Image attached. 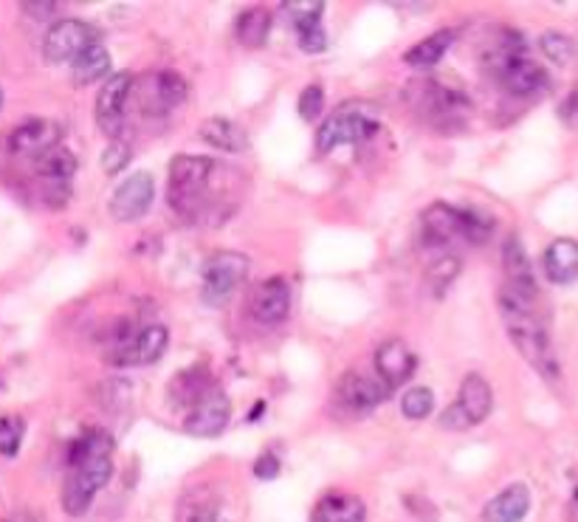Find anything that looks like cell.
<instances>
[{
    "mask_svg": "<svg viewBox=\"0 0 578 522\" xmlns=\"http://www.w3.org/2000/svg\"><path fill=\"white\" fill-rule=\"evenodd\" d=\"M113 438L105 430H88L68 450V477L63 486V509L82 517L91 509L93 497L105 489L113 475Z\"/></svg>",
    "mask_w": 578,
    "mask_h": 522,
    "instance_id": "6da1fadb",
    "label": "cell"
},
{
    "mask_svg": "<svg viewBox=\"0 0 578 522\" xmlns=\"http://www.w3.org/2000/svg\"><path fill=\"white\" fill-rule=\"evenodd\" d=\"M500 314L502 322H506L508 337H511L513 348L522 353V359L540 376H545L547 382H556L559 378V359H556V351H553L551 333H547L545 322L536 317V308L502 292Z\"/></svg>",
    "mask_w": 578,
    "mask_h": 522,
    "instance_id": "7a4b0ae2",
    "label": "cell"
},
{
    "mask_svg": "<svg viewBox=\"0 0 578 522\" xmlns=\"http://www.w3.org/2000/svg\"><path fill=\"white\" fill-rule=\"evenodd\" d=\"M494 220L480 209H457L449 204H432L423 212V240L429 246H446L463 238L468 243H486Z\"/></svg>",
    "mask_w": 578,
    "mask_h": 522,
    "instance_id": "3957f363",
    "label": "cell"
},
{
    "mask_svg": "<svg viewBox=\"0 0 578 522\" xmlns=\"http://www.w3.org/2000/svg\"><path fill=\"white\" fill-rule=\"evenodd\" d=\"M215 161L204 156H178L170 164V206L184 218H201L206 212V192H209Z\"/></svg>",
    "mask_w": 578,
    "mask_h": 522,
    "instance_id": "277c9868",
    "label": "cell"
},
{
    "mask_svg": "<svg viewBox=\"0 0 578 522\" xmlns=\"http://www.w3.org/2000/svg\"><path fill=\"white\" fill-rule=\"evenodd\" d=\"M167 344H170V331L165 325H147L136 331L131 322H116L107 337L105 359L116 367H141L165 356Z\"/></svg>",
    "mask_w": 578,
    "mask_h": 522,
    "instance_id": "5b68a950",
    "label": "cell"
},
{
    "mask_svg": "<svg viewBox=\"0 0 578 522\" xmlns=\"http://www.w3.org/2000/svg\"><path fill=\"white\" fill-rule=\"evenodd\" d=\"M378 130V120L362 105H344L328 116L316 130V150L330 152L339 145H362Z\"/></svg>",
    "mask_w": 578,
    "mask_h": 522,
    "instance_id": "8992f818",
    "label": "cell"
},
{
    "mask_svg": "<svg viewBox=\"0 0 578 522\" xmlns=\"http://www.w3.org/2000/svg\"><path fill=\"white\" fill-rule=\"evenodd\" d=\"M249 277V260L237 251H217L215 258L204 265V283H201V299L212 308L229 303L231 294Z\"/></svg>",
    "mask_w": 578,
    "mask_h": 522,
    "instance_id": "52a82bcc",
    "label": "cell"
},
{
    "mask_svg": "<svg viewBox=\"0 0 578 522\" xmlns=\"http://www.w3.org/2000/svg\"><path fill=\"white\" fill-rule=\"evenodd\" d=\"M93 46H102V34L97 26L77 21V18L54 23L43 41V52L52 63H77Z\"/></svg>",
    "mask_w": 578,
    "mask_h": 522,
    "instance_id": "ba28073f",
    "label": "cell"
},
{
    "mask_svg": "<svg viewBox=\"0 0 578 522\" xmlns=\"http://www.w3.org/2000/svg\"><path fill=\"white\" fill-rule=\"evenodd\" d=\"M491 407H494L491 384H488L483 376H477V373H472V376L463 378L461 396H457V401L443 412L441 423L443 427H449V430H468L474 423L486 421V418L491 416Z\"/></svg>",
    "mask_w": 578,
    "mask_h": 522,
    "instance_id": "9c48e42d",
    "label": "cell"
},
{
    "mask_svg": "<svg viewBox=\"0 0 578 522\" xmlns=\"http://www.w3.org/2000/svg\"><path fill=\"white\" fill-rule=\"evenodd\" d=\"M59 139H63V127L54 120H26L7 133L3 147L9 159H26L34 164L39 156L59 147Z\"/></svg>",
    "mask_w": 578,
    "mask_h": 522,
    "instance_id": "30bf717a",
    "label": "cell"
},
{
    "mask_svg": "<svg viewBox=\"0 0 578 522\" xmlns=\"http://www.w3.org/2000/svg\"><path fill=\"white\" fill-rule=\"evenodd\" d=\"M133 93L138 97V105L147 116H165V113L175 111L178 105H184L190 88H186V80L181 73L158 71L147 73L145 80L136 82Z\"/></svg>",
    "mask_w": 578,
    "mask_h": 522,
    "instance_id": "8fae6325",
    "label": "cell"
},
{
    "mask_svg": "<svg viewBox=\"0 0 578 522\" xmlns=\"http://www.w3.org/2000/svg\"><path fill=\"white\" fill-rule=\"evenodd\" d=\"M133 73H111L102 86L97 97V125L99 130L105 133L107 139H122V130H125V107L127 100L133 97Z\"/></svg>",
    "mask_w": 578,
    "mask_h": 522,
    "instance_id": "7c38bea8",
    "label": "cell"
},
{
    "mask_svg": "<svg viewBox=\"0 0 578 522\" xmlns=\"http://www.w3.org/2000/svg\"><path fill=\"white\" fill-rule=\"evenodd\" d=\"M73 172H77V156H73L68 147H54L46 156H39L34 161V175H37L39 186H43V195H46V204L57 206V198L66 204L68 201V186H71Z\"/></svg>",
    "mask_w": 578,
    "mask_h": 522,
    "instance_id": "4fadbf2b",
    "label": "cell"
},
{
    "mask_svg": "<svg viewBox=\"0 0 578 522\" xmlns=\"http://www.w3.org/2000/svg\"><path fill=\"white\" fill-rule=\"evenodd\" d=\"M502 265H506V280L508 285L502 292H508L511 297L522 299V303L533 305L540 299V288H536V277H533V265L528 260V251L522 246V240L517 235H508L502 243Z\"/></svg>",
    "mask_w": 578,
    "mask_h": 522,
    "instance_id": "5bb4252c",
    "label": "cell"
},
{
    "mask_svg": "<svg viewBox=\"0 0 578 522\" xmlns=\"http://www.w3.org/2000/svg\"><path fill=\"white\" fill-rule=\"evenodd\" d=\"M152 198H156V179L150 172H133L131 179L122 181L118 190L113 192L107 209H111L113 218L127 224V220L141 218L150 209Z\"/></svg>",
    "mask_w": 578,
    "mask_h": 522,
    "instance_id": "9a60e30c",
    "label": "cell"
},
{
    "mask_svg": "<svg viewBox=\"0 0 578 522\" xmlns=\"http://www.w3.org/2000/svg\"><path fill=\"white\" fill-rule=\"evenodd\" d=\"M231 416L229 396L224 390L212 387L201 401L190 410V416L184 418V430L195 438H217L226 430Z\"/></svg>",
    "mask_w": 578,
    "mask_h": 522,
    "instance_id": "2e32d148",
    "label": "cell"
},
{
    "mask_svg": "<svg viewBox=\"0 0 578 522\" xmlns=\"http://www.w3.org/2000/svg\"><path fill=\"white\" fill-rule=\"evenodd\" d=\"M415 371V353L409 351L401 339H387L375 351V376L387 384V390H398L404 382H409Z\"/></svg>",
    "mask_w": 578,
    "mask_h": 522,
    "instance_id": "e0dca14e",
    "label": "cell"
},
{
    "mask_svg": "<svg viewBox=\"0 0 578 522\" xmlns=\"http://www.w3.org/2000/svg\"><path fill=\"white\" fill-rule=\"evenodd\" d=\"M291 311V285L283 277H271L257 285L251 297V317L263 325L283 322Z\"/></svg>",
    "mask_w": 578,
    "mask_h": 522,
    "instance_id": "ac0fdd59",
    "label": "cell"
},
{
    "mask_svg": "<svg viewBox=\"0 0 578 522\" xmlns=\"http://www.w3.org/2000/svg\"><path fill=\"white\" fill-rule=\"evenodd\" d=\"M387 384L378 376H364V373H348L339 382V398L348 404L353 412H367L387 398Z\"/></svg>",
    "mask_w": 578,
    "mask_h": 522,
    "instance_id": "d6986e66",
    "label": "cell"
},
{
    "mask_svg": "<svg viewBox=\"0 0 578 522\" xmlns=\"http://www.w3.org/2000/svg\"><path fill=\"white\" fill-rule=\"evenodd\" d=\"M531 511V491L525 483H511L494 500L486 502V522H522Z\"/></svg>",
    "mask_w": 578,
    "mask_h": 522,
    "instance_id": "ffe728a7",
    "label": "cell"
},
{
    "mask_svg": "<svg viewBox=\"0 0 578 522\" xmlns=\"http://www.w3.org/2000/svg\"><path fill=\"white\" fill-rule=\"evenodd\" d=\"M542 265H545L547 280L556 285H567L578 280V240H553L545 249V254H542Z\"/></svg>",
    "mask_w": 578,
    "mask_h": 522,
    "instance_id": "44dd1931",
    "label": "cell"
},
{
    "mask_svg": "<svg viewBox=\"0 0 578 522\" xmlns=\"http://www.w3.org/2000/svg\"><path fill=\"white\" fill-rule=\"evenodd\" d=\"M197 133H201V139H204L206 145L217 147V150L224 152H243L246 147H249V133L237 125V122L224 120V116L206 120Z\"/></svg>",
    "mask_w": 578,
    "mask_h": 522,
    "instance_id": "7402d4cb",
    "label": "cell"
},
{
    "mask_svg": "<svg viewBox=\"0 0 578 522\" xmlns=\"http://www.w3.org/2000/svg\"><path fill=\"white\" fill-rule=\"evenodd\" d=\"M367 509L353 495H328L319 500L310 522H364Z\"/></svg>",
    "mask_w": 578,
    "mask_h": 522,
    "instance_id": "603a6c76",
    "label": "cell"
},
{
    "mask_svg": "<svg viewBox=\"0 0 578 522\" xmlns=\"http://www.w3.org/2000/svg\"><path fill=\"white\" fill-rule=\"evenodd\" d=\"M269 29H271V12L263 7L246 9V12L240 14V18H237V23H235L237 41L243 43L246 48L263 46L265 37H269Z\"/></svg>",
    "mask_w": 578,
    "mask_h": 522,
    "instance_id": "cb8c5ba5",
    "label": "cell"
},
{
    "mask_svg": "<svg viewBox=\"0 0 578 522\" xmlns=\"http://www.w3.org/2000/svg\"><path fill=\"white\" fill-rule=\"evenodd\" d=\"M454 32L452 29H438L434 34H429L427 41H421L418 46H412L407 52V63L415 68H429L434 63L443 60V54L452 48Z\"/></svg>",
    "mask_w": 578,
    "mask_h": 522,
    "instance_id": "d4e9b609",
    "label": "cell"
},
{
    "mask_svg": "<svg viewBox=\"0 0 578 522\" xmlns=\"http://www.w3.org/2000/svg\"><path fill=\"white\" fill-rule=\"evenodd\" d=\"M111 73V54L105 46H93L77 63H71V77L77 86H91Z\"/></svg>",
    "mask_w": 578,
    "mask_h": 522,
    "instance_id": "484cf974",
    "label": "cell"
},
{
    "mask_svg": "<svg viewBox=\"0 0 578 522\" xmlns=\"http://www.w3.org/2000/svg\"><path fill=\"white\" fill-rule=\"evenodd\" d=\"M285 9H288L296 32H299V29L319 26V23H322V14H325L322 0H294V3H285Z\"/></svg>",
    "mask_w": 578,
    "mask_h": 522,
    "instance_id": "4316f807",
    "label": "cell"
},
{
    "mask_svg": "<svg viewBox=\"0 0 578 522\" xmlns=\"http://www.w3.org/2000/svg\"><path fill=\"white\" fill-rule=\"evenodd\" d=\"M23 432H26V423L18 416H0V455L14 457L23 443Z\"/></svg>",
    "mask_w": 578,
    "mask_h": 522,
    "instance_id": "83f0119b",
    "label": "cell"
},
{
    "mask_svg": "<svg viewBox=\"0 0 578 522\" xmlns=\"http://www.w3.org/2000/svg\"><path fill=\"white\" fill-rule=\"evenodd\" d=\"M434 410V396L429 387H412V390L404 393L401 398V412L412 421H421L429 412Z\"/></svg>",
    "mask_w": 578,
    "mask_h": 522,
    "instance_id": "f1b7e54d",
    "label": "cell"
},
{
    "mask_svg": "<svg viewBox=\"0 0 578 522\" xmlns=\"http://www.w3.org/2000/svg\"><path fill=\"white\" fill-rule=\"evenodd\" d=\"M457 272H461V260L457 258H441L429 269L427 283L432 285L434 297H441V294L446 292L449 285H452V280L457 277Z\"/></svg>",
    "mask_w": 578,
    "mask_h": 522,
    "instance_id": "f546056e",
    "label": "cell"
},
{
    "mask_svg": "<svg viewBox=\"0 0 578 522\" xmlns=\"http://www.w3.org/2000/svg\"><path fill=\"white\" fill-rule=\"evenodd\" d=\"M540 46L553 63H562V66H567V63L576 57V43H573L570 37L562 32H547L540 41Z\"/></svg>",
    "mask_w": 578,
    "mask_h": 522,
    "instance_id": "4dcf8cb0",
    "label": "cell"
},
{
    "mask_svg": "<svg viewBox=\"0 0 578 522\" xmlns=\"http://www.w3.org/2000/svg\"><path fill=\"white\" fill-rule=\"evenodd\" d=\"M131 156H133V150H131V145H127V141H122V139L111 141V145H107V150H105V156H102V170H105L107 175H116L122 167H127Z\"/></svg>",
    "mask_w": 578,
    "mask_h": 522,
    "instance_id": "1f68e13d",
    "label": "cell"
},
{
    "mask_svg": "<svg viewBox=\"0 0 578 522\" xmlns=\"http://www.w3.org/2000/svg\"><path fill=\"white\" fill-rule=\"evenodd\" d=\"M325 107V91L319 86H308L299 97V116L305 122H316Z\"/></svg>",
    "mask_w": 578,
    "mask_h": 522,
    "instance_id": "d6a6232c",
    "label": "cell"
},
{
    "mask_svg": "<svg viewBox=\"0 0 578 522\" xmlns=\"http://www.w3.org/2000/svg\"><path fill=\"white\" fill-rule=\"evenodd\" d=\"M296 34H299V48H303L305 54H322L325 48H328V37H325L322 23H319V26L299 29Z\"/></svg>",
    "mask_w": 578,
    "mask_h": 522,
    "instance_id": "836d02e7",
    "label": "cell"
},
{
    "mask_svg": "<svg viewBox=\"0 0 578 522\" xmlns=\"http://www.w3.org/2000/svg\"><path fill=\"white\" fill-rule=\"evenodd\" d=\"M254 475L260 477V480H274V477L280 475V461H276L274 452H265V455L257 457Z\"/></svg>",
    "mask_w": 578,
    "mask_h": 522,
    "instance_id": "e575fe53",
    "label": "cell"
},
{
    "mask_svg": "<svg viewBox=\"0 0 578 522\" xmlns=\"http://www.w3.org/2000/svg\"><path fill=\"white\" fill-rule=\"evenodd\" d=\"M559 116L567 122V125H578V88L570 93V97H567L565 102H562Z\"/></svg>",
    "mask_w": 578,
    "mask_h": 522,
    "instance_id": "d590c367",
    "label": "cell"
},
{
    "mask_svg": "<svg viewBox=\"0 0 578 522\" xmlns=\"http://www.w3.org/2000/svg\"><path fill=\"white\" fill-rule=\"evenodd\" d=\"M23 9L34 18H48V14L57 12V3H23Z\"/></svg>",
    "mask_w": 578,
    "mask_h": 522,
    "instance_id": "8d00e7d4",
    "label": "cell"
},
{
    "mask_svg": "<svg viewBox=\"0 0 578 522\" xmlns=\"http://www.w3.org/2000/svg\"><path fill=\"white\" fill-rule=\"evenodd\" d=\"M186 522H220V520H217V517H215V511L201 509V511H195V514H192Z\"/></svg>",
    "mask_w": 578,
    "mask_h": 522,
    "instance_id": "74e56055",
    "label": "cell"
},
{
    "mask_svg": "<svg viewBox=\"0 0 578 522\" xmlns=\"http://www.w3.org/2000/svg\"><path fill=\"white\" fill-rule=\"evenodd\" d=\"M0 522H34V517L26 514V511H18V514L3 517V520H0Z\"/></svg>",
    "mask_w": 578,
    "mask_h": 522,
    "instance_id": "f35d334b",
    "label": "cell"
},
{
    "mask_svg": "<svg viewBox=\"0 0 578 522\" xmlns=\"http://www.w3.org/2000/svg\"><path fill=\"white\" fill-rule=\"evenodd\" d=\"M0 107H3V91H0Z\"/></svg>",
    "mask_w": 578,
    "mask_h": 522,
    "instance_id": "ab89813d",
    "label": "cell"
}]
</instances>
